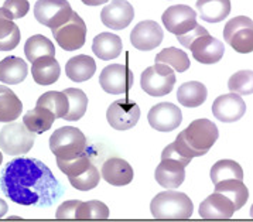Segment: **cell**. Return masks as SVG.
<instances>
[{"label": "cell", "instance_id": "6da1fadb", "mask_svg": "<svg viewBox=\"0 0 253 222\" xmlns=\"http://www.w3.org/2000/svg\"><path fill=\"white\" fill-rule=\"evenodd\" d=\"M3 194L24 207H51L64 188L51 170L40 160L17 157L7 163L0 176Z\"/></svg>", "mask_w": 253, "mask_h": 222}, {"label": "cell", "instance_id": "7a4b0ae2", "mask_svg": "<svg viewBox=\"0 0 253 222\" xmlns=\"http://www.w3.org/2000/svg\"><path fill=\"white\" fill-rule=\"evenodd\" d=\"M218 136L219 132L213 122L210 119H197L177 136L172 146L182 157L193 160L194 157L207 154L218 140Z\"/></svg>", "mask_w": 253, "mask_h": 222}, {"label": "cell", "instance_id": "3957f363", "mask_svg": "<svg viewBox=\"0 0 253 222\" xmlns=\"http://www.w3.org/2000/svg\"><path fill=\"white\" fill-rule=\"evenodd\" d=\"M150 211L157 220H188L194 212L191 198L184 192H159L150 204Z\"/></svg>", "mask_w": 253, "mask_h": 222}, {"label": "cell", "instance_id": "277c9868", "mask_svg": "<svg viewBox=\"0 0 253 222\" xmlns=\"http://www.w3.org/2000/svg\"><path fill=\"white\" fill-rule=\"evenodd\" d=\"M86 137L78 128L65 126L51 134L50 149L57 159H72L86 150Z\"/></svg>", "mask_w": 253, "mask_h": 222}, {"label": "cell", "instance_id": "5b68a950", "mask_svg": "<svg viewBox=\"0 0 253 222\" xmlns=\"http://www.w3.org/2000/svg\"><path fill=\"white\" fill-rule=\"evenodd\" d=\"M34 140L36 133L29 131L21 122H9V125L0 131V149L9 156H20L30 152Z\"/></svg>", "mask_w": 253, "mask_h": 222}, {"label": "cell", "instance_id": "8992f818", "mask_svg": "<svg viewBox=\"0 0 253 222\" xmlns=\"http://www.w3.org/2000/svg\"><path fill=\"white\" fill-rule=\"evenodd\" d=\"M175 84V74L171 67L156 62L153 67L146 68L140 77L142 89L150 96H164L170 93Z\"/></svg>", "mask_w": 253, "mask_h": 222}, {"label": "cell", "instance_id": "52a82bcc", "mask_svg": "<svg viewBox=\"0 0 253 222\" xmlns=\"http://www.w3.org/2000/svg\"><path fill=\"white\" fill-rule=\"evenodd\" d=\"M52 36L62 50L75 51L84 47L86 40V26L82 17L72 10L70 19L52 29Z\"/></svg>", "mask_w": 253, "mask_h": 222}, {"label": "cell", "instance_id": "ba28073f", "mask_svg": "<svg viewBox=\"0 0 253 222\" xmlns=\"http://www.w3.org/2000/svg\"><path fill=\"white\" fill-rule=\"evenodd\" d=\"M225 41L241 54L253 51V21L246 16H238L226 23L223 29Z\"/></svg>", "mask_w": 253, "mask_h": 222}, {"label": "cell", "instance_id": "9c48e42d", "mask_svg": "<svg viewBox=\"0 0 253 222\" xmlns=\"http://www.w3.org/2000/svg\"><path fill=\"white\" fill-rule=\"evenodd\" d=\"M71 13V4L67 0H39L34 6L36 20L51 30L68 20Z\"/></svg>", "mask_w": 253, "mask_h": 222}, {"label": "cell", "instance_id": "30bf717a", "mask_svg": "<svg viewBox=\"0 0 253 222\" xmlns=\"http://www.w3.org/2000/svg\"><path fill=\"white\" fill-rule=\"evenodd\" d=\"M134 75L126 65L112 64L105 67L99 77V84L102 89L111 95L127 93L132 89Z\"/></svg>", "mask_w": 253, "mask_h": 222}, {"label": "cell", "instance_id": "8fae6325", "mask_svg": "<svg viewBox=\"0 0 253 222\" xmlns=\"http://www.w3.org/2000/svg\"><path fill=\"white\" fill-rule=\"evenodd\" d=\"M106 119L116 131H129L137 125L140 119V108L129 98L118 99L112 103L106 112Z\"/></svg>", "mask_w": 253, "mask_h": 222}, {"label": "cell", "instance_id": "7c38bea8", "mask_svg": "<svg viewBox=\"0 0 253 222\" xmlns=\"http://www.w3.org/2000/svg\"><path fill=\"white\" fill-rule=\"evenodd\" d=\"M162 21L167 31L175 36L185 34L198 24L197 23V13L185 4H175L169 7L163 13Z\"/></svg>", "mask_w": 253, "mask_h": 222}, {"label": "cell", "instance_id": "4fadbf2b", "mask_svg": "<svg viewBox=\"0 0 253 222\" xmlns=\"http://www.w3.org/2000/svg\"><path fill=\"white\" fill-rule=\"evenodd\" d=\"M147 119L156 131L172 132L181 125L182 113L177 105L171 102H162L150 109Z\"/></svg>", "mask_w": 253, "mask_h": 222}, {"label": "cell", "instance_id": "5bb4252c", "mask_svg": "<svg viewBox=\"0 0 253 222\" xmlns=\"http://www.w3.org/2000/svg\"><path fill=\"white\" fill-rule=\"evenodd\" d=\"M134 17L133 6L126 0H113L106 4L101 13V20L103 26L112 30L126 29Z\"/></svg>", "mask_w": 253, "mask_h": 222}, {"label": "cell", "instance_id": "9a60e30c", "mask_svg": "<svg viewBox=\"0 0 253 222\" xmlns=\"http://www.w3.org/2000/svg\"><path fill=\"white\" fill-rule=\"evenodd\" d=\"M163 30L159 23L153 20L140 21L130 33V43L134 48L140 51H150L157 48L163 41Z\"/></svg>", "mask_w": 253, "mask_h": 222}, {"label": "cell", "instance_id": "2e32d148", "mask_svg": "<svg viewBox=\"0 0 253 222\" xmlns=\"http://www.w3.org/2000/svg\"><path fill=\"white\" fill-rule=\"evenodd\" d=\"M246 112V105L238 93H226L218 96L212 103V113L218 121L232 123L239 121Z\"/></svg>", "mask_w": 253, "mask_h": 222}, {"label": "cell", "instance_id": "e0dca14e", "mask_svg": "<svg viewBox=\"0 0 253 222\" xmlns=\"http://www.w3.org/2000/svg\"><path fill=\"white\" fill-rule=\"evenodd\" d=\"M193 52L194 60L201 64H215L222 60L225 47L219 40L208 34H204L201 37L195 39L188 47Z\"/></svg>", "mask_w": 253, "mask_h": 222}, {"label": "cell", "instance_id": "ac0fdd59", "mask_svg": "<svg viewBox=\"0 0 253 222\" xmlns=\"http://www.w3.org/2000/svg\"><path fill=\"white\" fill-rule=\"evenodd\" d=\"M154 178L164 188L175 190L185 180V166L174 159H162V163L156 169Z\"/></svg>", "mask_w": 253, "mask_h": 222}, {"label": "cell", "instance_id": "d6986e66", "mask_svg": "<svg viewBox=\"0 0 253 222\" xmlns=\"http://www.w3.org/2000/svg\"><path fill=\"white\" fill-rule=\"evenodd\" d=\"M233 202L221 192H213L200 205V217L204 220H229L232 218Z\"/></svg>", "mask_w": 253, "mask_h": 222}, {"label": "cell", "instance_id": "ffe728a7", "mask_svg": "<svg viewBox=\"0 0 253 222\" xmlns=\"http://www.w3.org/2000/svg\"><path fill=\"white\" fill-rule=\"evenodd\" d=\"M102 177L115 187H123L133 180L132 166L121 157H111L102 166Z\"/></svg>", "mask_w": 253, "mask_h": 222}, {"label": "cell", "instance_id": "44dd1931", "mask_svg": "<svg viewBox=\"0 0 253 222\" xmlns=\"http://www.w3.org/2000/svg\"><path fill=\"white\" fill-rule=\"evenodd\" d=\"M31 74L39 85H51L60 78V64L52 55L40 57L31 62Z\"/></svg>", "mask_w": 253, "mask_h": 222}, {"label": "cell", "instance_id": "7402d4cb", "mask_svg": "<svg viewBox=\"0 0 253 222\" xmlns=\"http://www.w3.org/2000/svg\"><path fill=\"white\" fill-rule=\"evenodd\" d=\"M123 44L119 36L112 33H101L98 34L92 43V51L98 58L103 61L115 60L121 55Z\"/></svg>", "mask_w": 253, "mask_h": 222}, {"label": "cell", "instance_id": "603a6c76", "mask_svg": "<svg viewBox=\"0 0 253 222\" xmlns=\"http://www.w3.org/2000/svg\"><path fill=\"white\" fill-rule=\"evenodd\" d=\"M96 71V62L89 55H77L67 61L65 74L74 82H85L93 77Z\"/></svg>", "mask_w": 253, "mask_h": 222}, {"label": "cell", "instance_id": "cb8c5ba5", "mask_svg": "<svg viewBox=\"0 0 253 222\" xmlns=\"http://www.w3.org/2000/svg\"><path fill=\"white\" fill-rule=\"evenodd\" d=\"M29 72V67L26 61L19 57H6L0 61V82L9 84V85H17L26 80Z\"/></svg>", "mask_w": 253, "mask_h": 222}, {"label": "cell", "instance_id": "d4e9b609", "mask_svg": "<svg viewBox=\"0 0 253 222\" xmlns=\"http://www.w3.org/2000/svg\"><path fill=\"white\" fill-rule=\"evenodd\" d=\"M200 17L208 23H219L231 13V0H197Z\"/></svg>", "mask_w": 253, "mask_h": 222}, {"label": "cell", "instance_id": "484cf974", "mask_svg": "<svg viewBox=\"0 0 253 222\" xmlns=\"http://www.w3.org/2000/svg\"><path fill=\"white\" fill-rule=\"evenodd\" d=\"M207 96H208V91L203 82H184L177 91V99L180 102V105L185 108L201 106L204 102L207 101Z\"/></svg>", "mask_w": 253, "mask_h": 222}, {"label": "cell", "instance_id": "4316f807", "mask_svg": "<svg viewBox=\"0 0 253 222\" xmlns=\"http://www.w3.org/2000/svg\"><path fill=\"white\" fill-rule=\"evenodd\" d=\"M20 43V29L11 20L10 14L0 7V51H10Z\"/></svg>", "mask_w": 253, "mask_h": 222}, {"label": "cell", "instance_id": "83f0119b", "mask_svg": "<svg viewBox=\"0 0 253 222\" xmlns=\"http://www.w3.org/2000/svg\"><path fill=\"white\" fill-rule=\"evenodd\" d=\"M23 103L10 88L0 85V122L9 123L21 115Z\"/></svg>", "mask_w": 253, "mask_h": 222}, {"label": "cell", "instance_id": "f1b7e54d", "mask_svg": "<svg viewBox=\"0 0 253 222\" xmlns=\"http://www.w3.org/2000/svg\"><path fill=\"white\" fill-rule=\"evenodd\" d=\"M215 191L226 195L233 202L235 211L241 210L249 200L248 187L242 182V180H223L215 184Z\"/></svg>", "mask_w": 253, "mask_h": 222}, {"label": "cell", "instance_id": "f546056e", "mask_svg": "<svg viewBox=\"0 0 253 222\" xmlns=\"http://www.w3.org/2000/svg\"><path fill=\"white\" fill-rule=\"evenodd\" d=\"M54 121H55V116L48 109L41 108V106H36L34 109L29 111L23 116L24 126L36 134L50 131Z\"/></svg>", "mask_w": 253, "mask_h": 222}, {"label": "cell", "instance_id": "4dcf8cb0", "mask_svg": "<svg viewBox=\"0 0 253 222\" xmlns=\"http://www.w3.org/2000/svg\"><path fill=\"white\" fill-rule=\"evenodd\" d=\"M37 106L48 109L55 116V119H64L65 113L70 108V102L64 92L48 91L39 98Z\"/></svg>", "mask_w": 253, "mask_h": 222}, {"label": "cell", "instance_id": "1f68e13d", "mask_svg": "<svg viewBox=\"0 0 253 222\" xmlns=\"http://www.w3.org/2000/svg\"><path fill=\"white\" fill-rule=\"evenodd\" d=\"M24 54H26V58L33 62L34 60H37L40 57H45V55L55 57V47L45 36L36 34L26 41Z\"/></svg>", "mask_w": 253, "mask_h": 222}, {"label": "cell", "instance_id": "d6a6232c", "mask_svg": "<svg viewBox=\"0 0 253 222\" xmlns=\"http://www.w3.org/2000/svg\"><path fill=\"white\" fill-rule=\"evenodd\" d=\"M64 93L67 95L68 102H70V108L68 112L65 113L64 119L65 121H80L82 116L85 115L86 108H88V98L81 89L77 88H67Z\"/></svg>", "mask_w": 253, "mask_h": 222}, {"label": "cell", "instance_id": "836d02e7", "mask_svg": "<svg viewBox=\"0 0 253 222\" xmlns=\"http://www.w3.org/2000/svg\"><path fill=\"white\" fill-rule=\"evenodd\" d=\"M211 180L213 184L223 180H243L242 167L233 160H219L211 169Z\"/></svg>", "mask_w": 253, "mask_h": 222}, {"label": "cell", "instance_id": "e575fe53", "mask_svg": "<svg viewBox=\"0 0 253 222\" xmlns=\"http://www.w3.org/2000/svg\"><path fill=\"white\" fill-rule=\"evenodd\" d=\"M156 62H162L169 67L174 68V71L184 72L190 68V58L188 55L180 48L175 47H167L163 51H160L156 55Z\"/></svg>", "mask_w": 253, "mask_h": 222}, {"label": "cell", "instance_id": "d590c367", "mask_svg": "<svg viewBox=\"0 0 253 222\" xmlns=\"http://www.w3.org/2000/svg\"><path fill=\"white\" fill-rule=\"evenodd\" d=\"M109 210L103 202L92 200L88 202H78L75 210V220H108Z\"/></svg>", "mask_w": 253, "mask_h": 222}, {"label": "cell", "instance_id": "8d00e7d4", "mask_svg": "<svg viewBox=\"0 0 253 222\" xmlns=\"http://www.w3.org/2000/svg\"><path fill=\"white\" fill-rule=\"evenodd\" d=\"M92 164L91 157L89 154L85 152H82L81 154L72 157V159H67V160H62V159H57V166L61 172L64 173L68 178L72 177H77L80 176L81 173H84L89 166Z\"/></svg>", "mask_w": 253, "mask_h": 222}, {"label": "cell", "instance_id": "74e56055", "mask_svg": "<svg viewBox=\"0 0 253 222\" xmlns=\"http://www.w3.org/2000/svg\"><path fill=\"white\" fill-rule=\"evenodd\" d=\"M68 180H70V184H71L74 188H77L80 191H89V190H93L99 184L101 173L98 172L96 166L92 163L85 172L81 173L77 177L68 178Z\"/></svg>", "mask_w": 253, "mask_h": 222}, {"label": "cell", "instance_id": "f35d334b", "mask_svg": "<svg viewBox=\"0 0 253 222\" xmlns=\"http://www.w3.org/2000/svg\"><path fill=\"white\" fill-rule=\"evenodd\" d=\"M229 91L238 95H252L253 92V72L251 70L238 71L228 81Z\"/></svg>", "mask_w": 253, "mask_h": 222}, {"label": "cell", "instance_id": "ab89813d", "mask_svg": "<svg viewBox=\"0 0 253 222\" xmlns=\"http://www.w3.org/2000/svg\"><path fill=\"white\" fill-rule=\"evenodd\" d=\"M3 9L10 14L11 20L24 17L30 10V3L27 0H6Z\"/></svg>", "mask_w": 253, "mask_h": 222}, {"label": "cell", "instance_id": "60d3db41", "mask_svg": "<svg viewBox=\"0 0 253 222\" xmlns=\"http://www.w3.org/2000/svg\"><path fill=\"white\" fill-rule=\"evenodd\" d=\"M204 34H208L207 29H204L203 26L197 24L193 30H190L188 33H185V34H181V36H177V40L180 41V44L184 45L185 48H188V47H190V44H191L195 39L201 37V36H204Z\"/></svg>", "mask_w": 253, "mask_h": 222}, {"label": "cell", "instance_id": "b9f144b4", "mask_svg": "<svg viewBox=\"0 0 253 222\" xmlns=\"http://www.w3.org/2000/svg\"><path fill=\"white\" fill-rule=\"evenodd\" d=\"M162 159H174V160H178V162H181L185 167L191 163V159H187V157H182L180 153L177 152L175 149H174V146L171 144H169L162 153Z\"/></svg>", "mask_w": 253, "mask_h": 222}, {"label": "cell", "instance_id": "7bdbcfd3", "mask_svg": "<svg viewBox=\"0 0 253 222\" xmlns=\"http://www.w3.org/2000/svg\"><path fill=\"white\" fill-rule=\"evenodd\" d=\"M81 1L86 6H99L103 3H108L109 0H81Z\"/></svg>", "mask_w": 253, "mask_h": 222}, {"label": "cell", "instance_id": "ee69618b", "mask_svg": "<svg viewBox=\"0 0 253 222\" xmlns=\"http://www.w3.org/2000/svg\"><path fill=\"white\" fill-rule=\"evenodd\" d=\"M6 212H7V204H6L4 200L0 198V218H3Z\"/></svg>", "mask_w": 253, "mask_h": 222}, {"label": "cell", "instance_id": "f6af8a7d", "mask_svg": "<svg viewBox=\"0 0 253 222\" xmlns=\"http://www.w3.org/2000/svg\"><path fill=\"white\" fill-rule=\"evenodd\" d=\"M1 162H3V154L0 152V164H1Z\"/></svg>", "mask_w": 253, "mask_h": 222}]
</instances>
